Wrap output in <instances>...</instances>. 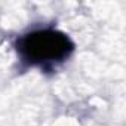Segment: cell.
Wrapping results in <instances>:
<instances>
[{
    "instance_id": "6da1fadb",
    "label": "cell",
    "mask_w": 126,
    "mask_h": 126,
    "mask_svg": "<svg viewBox=\"0 0 126 126\" xmlns=\"http://www.w3.org/2000/svg\"><path fill=\"white\" fill-rule=\"evenodd\" d=\"M18 49L27 61L43 64L64 59L73 49V45L65 34L59 31L39 30L22 37Z\"/></svg>"
}]
</instances>
